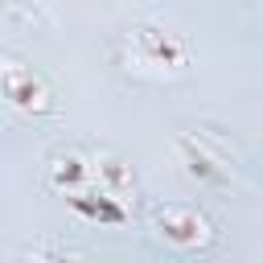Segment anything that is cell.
Listing matches in <instances>:
<instances>
[{
	"mask_svg": "<svg viewBox=\"0 0 263 263\" xmlns=\"http://www.w3.org/2000/svg\"><path fill=\"white\" fill-rule=\"evenodd\" d=\"M90 160H95V185H99V189H107V193H115V197H123V201L140 189L136 168H132L119 152H111V148H90Z\"/></svg>",
	"mask_w": 263,
	"mask_h": 263,
	"instance_id": "cell-7",
	"label": "cell"
},
{
	"mask_svg": "<svg viewBox=\"0 0 263 263\" xmlns=\"http://www.w3.org/2000/svg\"><path fill=\"white\" fill-rule=\"evenodd\" d=\"M152 230L160 242H168L173 251H205L218 238V222L189 201H168L152 214Z\"/></svg>",
	"mask_w": 263,
	"mask_h": 263,
	"instance_id": "cell-1",
	"label": "cell"
},
{
	"mask_svg": "<svg viewBox=\"0 0 263 263\" xmlns=\"http://www.w3.org/2000/svg\"><path fill=\"white\" fill-rule=\"evenodd\" d=\"M70 210L86 222H99V226H123L132 218L127 201L107 193V189H82V193H70Z\"/></svg>",
	"mask_w": 263,
	"mask_h": 263,
	"instance_id": "cell-6",
	"label": "cell"
},
{
	"mask_svg": "<svg viewBox=\"0 0 263 263\" xmlns=\"http://www.w3.org/2000/svg\"><path fill=\"white\" fill-rule=\"evenodd\" d=\"M0 99L12 111L33 115V119L58 111V99H53V86L45 82V74H37L25 62H0Z\"/></svg>",
	"mask_w": 263,
	"mask_h": 263,
	"instance_id": "cell-3",
	"label": "cell"
},
{
	"mask_svg": "<svg viewBox=\"0 0 263 263\" xmlns=\"http://www.w3.org/2000/svg\"><path fill=\"white\" fill-rule=\"evenodd\" d=\"M127 62H136V70L144 74H185L189 70V49L181 37L156 29V25H136L127 33Z\"/></svg>",
	"mask_w": 263,
	"mask_h": 263,
	"instance_id": "cell-2",
	"label": "cell"
},
{
	"mask_svg": "<svg viewBox=\"0 0 263 263\" xmlns=\"http://www.w3.org/2000/svg\"><path fill=\"white\" fill-rule=\"evenodd\" d=\"M177 152H181V164H185V173L197 181V185H210V189H218V185H226L230 181V160L222 156V152H214L201 136H193V132H181L177 136Z\"/></svg>",
	"mask_w": 263,
	"mask_h": 263,
	"instance_id": "cell-5",
	"label": "cell"
},
{
	"mask_svg": "<svg viewBox=\"0 0 263 263\" xmlns=\"http://www.w3.org/2000/svg\"><path fill=\"white\" fill-rule=\"evenodd\" d=\"M45 181L53 193H82V189H99L95 185V160L90 148H58L45 164Z\"/></svg>",
	"mask_w": 263,
	"mask_h": 263,
	"instance_id": "cell-4",
	"label": "cell"
}]
</instances>
